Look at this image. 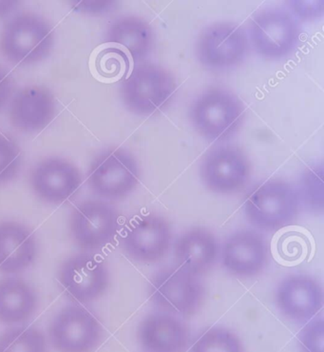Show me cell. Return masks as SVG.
I'll return each mask as SVG.
<instances>
[{
    "mask_svg": "<svg viewBox=\"0 0 324 352\" xmlns=\"http://www.w3.org/2000/svg\"><path fill=\"white\" fill-rule=\"evenodd\" d=\"M324 168L323 162L308 166L301 173L299 183V197L301 206L311 212L323 213L324 209Z\"/></svg>",
    "mask_w": 324,
    "mask_h": 352,
    "instance_id": "cb8c5ba5",
    "label": "cell"
},
{
    "mask_svg": "<svg viewBox=\"0 0 324 352\" xmlns=\"http://www.w3.org/2000/svg\"><path fill=\"white\" fill-rule=\"evenodd\" d=\"M251 48L262 58L281 61L295 53L303 28L286 9L267 8L257 12L246 31Z\"/></svg>",
    "mask_w": 324,
    "mask_h": 352,
    "instance_id": "5b68a950",
    "label": "cell"
},
{
    "mask_svg": "<svg viewBox=\"0 0 324 352\" xmlns=\"http://www.w3.org/2000/svg\"><path fill=\"white\" fill-rule=\"evenodd\" d=\"M21 148L10 136L0 133V186L9 184L21 170Z\"/></svg>",
    "mask_w": 324,
    "mask_h": 352,
    "instance_id": "4316f807",
    "label": "cell"
},
{
    "mask_svg": "<svg viewBox=\"0 0 324 352\" xmlns=\"http://www.w3.org/2000/svg\"><path fill=\"white\" fill-rule=\"evenodd\" d=\"M220 247L213 232L205 228L195 227L185 230L173 245L175 266L201 277L216 265Z\"/></svg>",
    "mask_w": 324,
    "mask_h": 352,
    "instance_id": "d6986e66",
    "label": "cell"
},
{
    "mask_svg": "<svg viewBox=\"0 0 324 352\" xmlns=\"http://www.w3.org/2000/svg\"><path fill=\"white\" fill-rule=\"evenodd\" d=\"M102 336L97 317L79 305L64 307L49 327V343L58 352H91Z\"/></svg>",
    "mask_w": 324,
    "mask_h": 352,
    "instance_id": "7c38bea8",
    "label": "cell"
},
{
    "mask_svg": "<svg viewBox=\"0 0 324 352\" xmlns=\"http://www.w3.org/2000/svg\"><path fill=\"white\" fill-rule=\"evenodd\" d=\"M140 178L139 164L132 153L122 148H110L93 160L86 182L96 197L120 200L137 188Z\"/></svg>",
    "mask_w": 324,
    "mask_h": 352,
    "instance_id": "ba28073f",
    "label": "cell"
},
{
    "mask_svg": "<svg viewBox=\"0 0 324 352\" xmlns=\"http://www.w3.org/2000/svg\"><path fill=\"white\" fill-rule=\"evenodd\" d=\"M74 11L88 16H102L115 11L117 7L116 1H71Z\"/></svg>",
    "mask_w": 324,
    "mask_h": 352,
    "instance_id": "f546056e",
    "label": "cell"
},
{
    "mask_svg": "<svg viewBox=\"0 0 324 352\" xmlns=\"http://www.w3.org/2000/svg\"><path fill=\"white\" fill-rule=\"evenodd\" d=\"M130 63L132 59L123 49L111 45L99 53L96 69L104 78L124 79L130 72Z\"/></svg>",
    "mask_w": 324,
    "mask_h": 352,
    "instance_id": "484cf974",
    "label": "cell"
},
{
    "mask_svg": "<svg viewBox=\"0 0 324 352\" xmlns=\"http://www.w3.org/2000/svg\"><path fill=\"white\" fill-rule=\"evenodd\" d=\"M172 240L170 222L157 213H148L130 223L124 232L121 246L135 261L152 265L164 258Z\"/></svg>",
    "mask_w": 324,
    "mask_h": 352,
    "instance_id": "4fadbf2b",
    "label": "cell"
},
{
    "mask_svg": "<svg viewBox=\"0 0 324 352\" xmlns=\"http://www.w3.org/2000/svg\"><path fill=\"white\" fill-rule=\"evenodd\" d=\"M301 352H324V320L315 317L303 327L298 336Z\"/></svg>",
    "mask_w": 324,
    "mask_h": 352,
    "instance_id": "83f0119b",
    "label": "cell"
},
{
    "mask_svg": "<svg viewBox=\"0 0 324 352\" xmlns=\"http://www.w3.org/2000/svg\"><path fill=\"white\" fill-rule=\"evenodd\" d=\"M58 115V101L46 87L29 85L12 96L9 120L12 127L23 133L43 131Z\"/></svg>",
    "mask_w": 324,
    "mask_h": 352,
    "instance_id": "e0dca14e",
    "label": "cell"
},
{
    "mask_svg": "<svg viewBox=\"0 0 324 352\" xmlns=\"http://www.w3.org/2000/svg\"><path fill=\"white\" fill-rule=\"evenodd\" d=\"M21 4L19 1H0V17L8 16Z\"/></svg>",
    "mask_w": 324,
    "mask_h": 352,
    "instance_id": "1f68e13d",
    "label": "cell"
},
{
    "mask_svg": "<svg viewBox=\"0 0 324 352\" xmlns=\"http://www.w3.org/2000/svg\"><path fill=\"white\" fill-rule=\"evenodd\" d=\"M190 339L189 326L165 312L148 314L138 324V343L146 352H185Z\"/></svg>",
    "mask_w": 324,
    "mask_h": 352,
    "instance_id": "ac0fdd59",
    "label": "cell"
},
{
    "mask_svg": "<svg viewBox=\"0 0 324 352\" xmlns=\"http://www.w3.org/2000/svg\"><path fill=\"white\" fill-rule=\"evenodd\" d=\"M177 90L172 72L159 64L140 62L121 82L120 96L133 115L150 116L167 107Z\"/></svg>",
    "mask_w": 324,
    "mask_h": 352,
    "instance_id": "3957f363",
    "label": "cell"
},
{
    "mask_svg": "<svg viewBox=\"0 0 324 352\" xmlns=\"http://www.w3.org/2000/svg\"><path fill=\"white\" fill-rule=\"evenodd\" d=\"M222 267L241 279L259 276L270 258L268 243L263 235L251 230H240L229 235L220 247Z\"/></svg>",
    "mask_w": 324,
    "mask_h": 352,
    "instance_id": "5bb4252c",
    "label": "cell"
},
{
    "mask_svg": "<svg viewBox=\"0 0 324 352\" xmlns=\"http://www.w3.org/2000/svg\"><path fill=\"white\" fill-rule=\"evenodd\" d=\"M14 80L9 72L0 66V111L11 102L14 96Z\"/></svg>",
    "mask_w": 324,
    "mask_h": 352,
    "instance_id": "4dcf8cb0",
    "label": "cell"
},
{
    "mask_svg": "<svg viewBox=\"0 0 324 352\" xmlns=\"http://www.w3.org/2000/svg\"><path fill=\"white\" fill-rule=\"evenodd\" d=\"M29 182L39 199L49 204H61L80 188L82 175L71 161L51 156L39 161L32 168Z\"/></svg>",
    "mask_w": 324,
    "mask_h": 352,
    "instance_id": "2e32d148",
    "label": "cell"
},
{
    "mask_svg": "<svg viewBox=\"0 0 324 352\" xmlns=\"http://www.w3.org/2000/svg\"><path fill=\"white\" fill-rule=\"evenodd\" d=\"M0 352H48V343L38 329L14 327L0 336Z\"/></svg>",
    "mask_w": 324,
    "mask_h": 352,
    "instance_id": "603a6c76",
    "label": "cell"
},
{
    "mask_svg": "<svg viewBox=\"0 0 324 352\" xmlns=\"http://www.w3.org/2000/svg\"><path fill=\"white\" fill-rule=\"evenodd\" d=\"M274 300L277 309L286 319L305 323L323 309V286L310 275L290 274L279 283Z\"/></svg>",
    "mask_w": 324,
    "mask_h": 352,
    "instance_id": "9a60e30c",
    "label": "cell"
},
{
    "mask_svg": "<svg viewBox=\"0 0 324 352\" xmlns=\"http://www.w3.org/2000/svg\"><path fill=\"white\" fill-rule=\"evenodd\" d=\"M205 296V289L200 277L176 266L158 270L148 284L150 303L161 312L177 317L194 316Z\"/></svg>",
    "mask_w": 324,
    "mask_h": 352,
    "instance_id": "52a82bcc",
    "label": "cell"
},
{
    "mask_svg": "<svg viewBox=\"0 0 324 352\" xmlns=\"http://www.w3.org/2000/svg\"><path fill=\"white\" fill-rule=\"evenodd\" d=\"M37 295L32 285L19 277L0 279V322L19 324L36 311Z\"/></svg>",
    "mask_w": 324,
    "mask_h": 352,
    "instance_id": "7402d4cb",
    "label": "cell"
},
{
    "mask_svg": "<svg viewBox=\"0 0 324 352\" xmlns=\"http://www.w3.org/2000/svg\"><path fill=\"white\" fill-rule=\"evenodd\" d=\"M246 107L233 91L212 87L198 94L189 109L193 129L205 140L229 141L239 133L246 120Z\"/></svg>",
    "mask_w": 324,
    "mask_h": 352,
    "instance_id": "6da1fadb",
    "label": "cell"
},
{
    "mask_svg": "<svg viewBox=\"0 0 324 352\" xmlns=\"http://www.w3.org/2000/svg\"><path fill=\"white\" fill-rule=\"evenodd\" d=\"M54 45L53 26L31 12H19L0 32V54L16 66H31L48 58Z\"/></svg>",
    "mask_w": 324,
    "mask_h": 352,
    "instance_id": "7a4b0ae2",
    "label": "cell"
},
{
    "mask_svg": "<svg viewBox=\"0 0 324 352\" xmlns=\"http://www.w3.org/2000/svg\"><path fill=\"white\" fill-rule=\"evenodd\" d=\"M106 43L123 49L135 63H140L152 54L154 32L143 17L127 14L108 24L105 32Z\"/></svg>",
    "mask_w": 324,
    "mask_h": 352,
    "instance_id": "44dd1931",
    "label": "cell"
},
{
    "mask_svg": "<svg viewBox=\"0 0 324 352\" xmlns=\"http://www.w3.org/2000/svg\"><path fill=\"white\" fill-rule=\"evenodd\" d=\"M36 238L28 226L16 221L0 222V272L21 274L36 261Z\"/></svg>",
    "mask_w": 324,
    "mask_h": 352,
    "instance_id": "ffe728a7",
    "label": "cell"
},
{
    "mask_svg": "<svg viewBox=\"0 0 324 352\" xmlns=\"http://www.w3.org/2000/svg\"><path fill=\"white\" fill-rule=\"evenodd\" d=\"M190 352H244L240 337L222 327H210L193 342Z\"/></svg>",
    "mask_w": 324,
    "mask_h": 352,
    "instance_id": "d4e9b609",
    "label": "cell"
},
{
    "mask_svg": "<svg viewBox=\"0 0 324 352\" xmlns=\"http://www.w3.org/2000/svg\"><path fill=\"white\" fill-rule=\"evenodd\" d=\"M110 279L106 263L88 252L68 257L58 272L61 291L78 303H90L100 298L107 291Z\"/></svg>",
    "mask_w": 324,
    "mask_h": 352,
    "instance_id": "8fae6325",
    "label": "cell"
},
{
    "mask_svg": "<svg viewBox=\"0 0 324 352\" xmlns=\"http://www.w3.org/2000/svg\"><path fill=\"white\" fill-rule=\"evenodd\" d=\"M301 203L297 188L288 181L269 179L251 190L244 203V214L253 227L278 232L296 221Z\"/></svg>",
    "mask_w": 324,
    "mask_h": 352,
    "instance_id": "277c9868",
    "label": "cell"
},
{
    "mask_svg": "<svg viewBox=\"0 0 324 352\" xmlns=\"http://www.w3.org/2000/svg\"><path fill=\"white\" fill-rule=\"evenodd\" d=\"M195 56L209 70L227 72L241 66L251 51L246 30L236 22L218 21L202 29L195 42Z\"/></svg>",
    "mask_w": 324,
    "mask_h": 352,
    "instance_id": "8992f818",
    "label": "cell"
},
{
    "mask_svg": "<svg viewBox=\"0 0 324 352\" xmlns=\"http://www.w3.org/2000/svg\"><path fill=\"white\" fill-rule=\"evenodd\" d=\"M199 175L209 192L219 195H236L251 179V161L247 153L237 146H217L202 156Z\"/></svg>",
    "mask_w": 324,
    "mask_h": 352,
    "instance_id": "9c48e42d",
    "label": "cell"
},
{
    "mask_svg": "<svg viewBox=\"0 0 324 352\" xmlns=\"http://www.w3.org/2000/svg\"><path fill=\"white\" fill-rule=\"evenodd\" d=\"M286 8L297 21L314 22L324 16V1H286Z\"/></svg>",
    "mask_w": 324,
    "mask_h": 352,
    "instance_id": "f1b7e54d",
    "label": "cell"
},
{
    "mask_svg": "<svg viewBox=\"0 0 324 352\" xmlns=\"http://www.w3.org/2000/svg\"><path fill=\"white\" fill-rule=\"evenodd\" d=\"M119 215L107 201L88 199L76 206L70 215V234L76 246L86 252L103 249L117 234Z\"/></svg>",
    "mask_w": 324,
    "mask_h": 352,
    "instance_id": "30bf717a",
    "label": "cell"
}]
</instances>
